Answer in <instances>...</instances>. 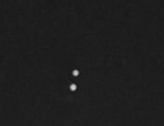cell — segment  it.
Returning <instances> with one entry per match:
<instances>
[{"label":"cell","instance_id":"1","mask_svg":"<svg viewBox=\"0 0 164 126\" xmlns=\"http://www.w3.org/2000/svg\"><path fill=\"white\" fill-rule=\"evenodd\" d=\"M71 88H72V90H75V85H72Z\"/></svg>","mask_w":164,"mask_h":126},{"label":"cell","instance_id":"2","mask_svg":"<svg viewBox=\"0 0 164 126\" xmlns=\"http://www.w3.org/2000/svg\"><path fill=\"white\" fill-rule=\"evenodd\" d=\"M74 75H78V71H74Z\"/></svg>","mask_w":164,"mask_h":126}]
</instances>
